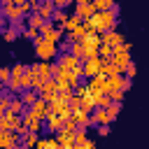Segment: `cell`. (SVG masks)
Listing matches in <instances>:
<instances>
[{
    "label": "cell",
    "instance_id": "1",
    "mask_svg": "<svg viewBox=\"0 0 149 149\" xmlns=\"http://www.w3.org/2000/svg\"><path fill=\"white\" fill-rule=\"evenodd\" d=\"M33 44H35V56H37L40 61H54V58L58 56V44L44 40L42 35H37V37L33 40Z\"/></svg>",
    "mask_w": 149,
    "mask_h": 149
},
{
    "label": "cell",
    "instance_id": "2",
    "mask_svg": "<svg viewBox=\"0 0 149 149\" xmlns=\"http://www.w3.org/2000/svg\"><path fill=\"white\" fill-rule=\"evenodd\" d=\"M81 72H84L86 79L93 77V74H100V72H102V58H100V56H88V58H84V61H81Z\"/></svg>",
    "mask_w": 149,
    "mask_h": 149
},
{
    "label": "cell",
    "instance_id": "3",
    "mask_svg": "<svg viewBox=\"0 0 149 149\" xmlns=\"http://www.w3.org/2000/svg\"><path fill=\"white\" fill-rule=\"evenodd\" d=\"M28 112H30L33 116H37V119H42V121H44V116L49 114V102H47L44 98H40V95H37V98H35V102L28 107Z\"/></svg>",
    "mask_w": 149,
    "mask_h": 149
},
{
    "label": "cell",
    "instance_id": "4",
    "mask_svg": "<svg viewBox=\"0 0 149 149\" xmlns=\"http://www.w3.org/2000/svg\"><path fill=\"white\" fill-rule=\"evenodd\" d=\"M95 142L86 135V128H77L74 130V149H93Z\"/></svg>",
    "mask_w": 149,
    "mask_h": 149
},
{
    "label": "cell",
    "instance_id": "5",
    "mask_svg": "<svg viewBox=\"0 0 149 149\" xmlns=\"http://www.w3.org/2000/svg\"><path fill=\"white\" fill-rule=\"evenodd\" d=\"M19 126H21V114L2 112V116H0V128H5V130H16Z\"/></svg>",
    "mask_w": 149,
    "mask_h": 149
},
{
    "label": "cell",
    "instance_id": "6",
    "mask_svg": "<svg viewBox=\"0 0 149 149\" xmlns=\"http://www.w3.org/2000/svg\"><path fill=\"white\" fill-rule=\"evenodd\" d=\"M56 88H58V86H56V79H54V77H49V79H44V84L37 88V95H40V98H44V100L49 102V100L56 95Z\"/></svg>",
    "mask_w": 149,
    "mask_h": 149
},
{
    "label": "cell",
    "instance_id": "7",
    "mask_svg": "<svg viewBox=\"0 0 149 149\" xmlns=\"http://www.w3.org/2000/svg\"><path fill=\"white\" fill-rule=\"evenodd\" d=\"M19 135L14 133V130H5V128H0V147L2 149H14L16 144H19Z\"/></svg>",
    "mask_w": 149,
    "mask_h": 149
},
{
    "label": "cell",
    "instance_id": "8",
    "mask_svg": "<svg viewBox=\"0 0 149 149\" xmlns=\"http://www.w3.org/2000/svg\"><path fill=\"white\" fill-rule=\"evenodd\" d=\"M21 123L30 130V133H42V119H37V116H33L30 112H26V114H21Z\"/></svg>",
    "mask_w": 149,
    "mask_h": 149
},
{
    "label": "cell",
    "instance_id": "9",
    "mask_svg": "<svg viewBox=\"0 0 149 149\" xmlns=\"http://www.w3.org/2000/svg\"><path fill=\"white\" fill-rule=\"evenodd\" d=\"M44 121H47V133H58L63 128V116L56 114V112H49L44 116Z\"/></svg>",
    "mask_w": 149,
    "mask_h": 149
},
{
    "label": "cell",
    "instance_id": "10",
    "mask_svg": "<svg viewBox=\"0 0 149 149\" xmlns=\"http://www.w3.org/2000/svg\"><path fill=\"white\" fill-rule=\"evenodd\" d=\"M54 135L58 140V147H63V149H72L74 147V130H58Z\"/></svg>",
    "mask_w": 149,
    "mask_h": 149
},
{
    "label": "cell",
    "instance_id": "11",
    "mask_svg": "<svg viewBox=\"0 0 149 149\" xmlns=\"http://www.w3.org/2000/svg\"><path fill=\"white\" fill-rule=\"evenodd\" d=\"M95 12V7H93V0L91 2H74V14L84 21V19H88L91 14Z\"/></svg>",
    "mask_w": 149,
    "mask_h": 149
},
{
    "label": "cell",
    "instance_id": "12",
    "mask_svg": "<svg viewBox=\"0 0 149 149\" xmlns=\"http://www.w3.org/2000/svg\"><path fill=\"white\" fill-rule=\"evenodd\" d=\"M100 40L102 42H107V44H112V47H116L119 42H123L126 37L116 30V28H112V30H105V33H100Z\"/></svg>",
    "mask_w": 149,
    "mask_h": 149
},
{
    "label": "cell",
    "instance_id": "13",
    "mask_svg": "<svg viewBox=\"0 0 149 149\" xmlns=\"http://www.w3.org/2000/svg\"><path fill=\"white\" fill-rule=\"evenodd\" d=\"M56 58H58V61H56V63H58V65H63V68H65V70H72V68H74V65H77V63H81V61H79V58H77V56H72V54H70V51H63V54H58V56H56Z\"/></svg>",
    "mask_w": 149,
    "mask_h": 149
},
{
    "label": "cell",
    "instance_id": "14",
    "mask_svg": "<svg viewBox=\"0 0 149 149\" xmlns=\"http://www.w3.org/2000/svg\"><path fill=\"white\" fill-rule=\"evenodd\" d=\"M91 112H93V114H91V123H95V126H100V123H112V119H109V114H107L105 107H93Z\"/></svg>",
    "mask_w": 149,
    "mask_h": 149
},
{
    "label": "cell",
    "instance_id": "15",
    "mask_svg": "<svg viewBox=\"0 0 149 149\" xmlns=\"http://www.w3.org/2000/svg\"><path fill=\"white\" fill-rule=\"evenodd\" d=\"M35 72L42 79H49V77H54V63L51 61H40V63H35Z\"/></svg>",
    "mask_w": 149,
    "mask_h": 149
},
{
    "label": "cell",
    "instance_id": "16",
    "mask_svg": "<svg viewBox=\"0 0 149 149\" xmlns=\"http://www.w3.org/2000/svg\"><path fill=\"white\" fill-rule=\"evenodd\" d=\"M54 9H56V7H54V2H51V0H42V2H40L37 7H35V12H37V14L42 16V19H51Z\"/></svg>",
    "mask_w": 149,
    "mask_h": 149
},
{
    "label": "cell",
    "instance_id": "17",
    "mask_svg": "<svg viewBox=\"0 0 149 149\" xmlns=\"http://www.w3.org/2000/svg\"><path fill=\"white\" fill-rule=\"evenodd\" d=\"M86 33H88V30H86V26H84V23H79V26H74V28L68 33V42H81Z\"/></svg>",
    "mask_w": 149,
    "mask_h": 149
},
{
    "label": "cell",
    "instance_id": "18",
    "mask_svg": "<svg viewBox=\"0 0 149 149\" xmlns=\"http://www.w3.org/2000/svg\"><path fill=\"white\" fill-rule=\"evenodd\" d=\"M19 98H21V102L26 107H30L35 102V98H37V91L35 88H23V91H19Z\"/></svg>",
    "mask_w": 149,
    "mask_h": 149
},
{
    "label": "cell",
    "instance_id": "19",
    "mask_svg": "<svg viewBox=\"0 0 149 149\" xmlns=\"http://www.w3.org/2000/svg\"><path fill=\"white\" fill-rule=\"evenodd\" d=\"M5 112H12V114H23V112H26V105L21 102V98H19V95H12L9 107H7Z\"/></svg>",
    "mask_w": 149,
    "mask_h": 149
},
{
    "label": "cell",
    "instance_id": "20",
    "mask_svg": "<svg viewBox=\"0 0 149 149\" xmlns=\"http://www.w3.org/2000/svg\"><path fill=\"white\" fill-rule=\"evenodd\" d=\"M35 147H37V149H58V140H56V135L51 133V137H44V140L37 137Z\"/></svg>",
    "mask_w": 149,
    "mask_h": 149
},
{
    "label": "cell",
    "instance_id": "21",
    "mask_svg": "<svg viewBox=\"0 0 149 149\" xmlns=\"http://www.w3.org/2000/svg\"><path fill=\"white\" fill-rule=\"evenodd\" d=\"M23 19H26V21H28V26H30V28H37V30H40V28H42V23H44V21H47V19H42V16H40V14H37V12H35V9H33V12H30V14H26V16H23Z\"/></svg>",
    "mask_w": 149,
    "mask_h": 149
},
{
    "label": "cell",
    "instance_id": "22",
    "mask_svg": "<svg viewBox=\"0 0 149 149\" xmlns=\"http://www.w3.org/2000/svg\"><path fill=\"white\" fill-rule=\"evenodd\" d=\"M79 23H81V19H79L77 14H68V19L61 23V28H63V33H70V30H72L74 26H79Z\"/></svg>",
    "mask_w": 149,
    "mask_h": 149
},
{
    "label": "cell",
    "instance_id": "23",
    "mask_svg": "<svg viewBox=\"0 0 149 149\" xmlns=\"http://www.w3.org/2000/svg\"><path fill=\"white\" fill-rule=\"evenodd\" d=\"M37 137H40V133H26V135H21V140H19V144L21 147H35V142H37Z\"/></svg>",
    "mask_w": 149,
    "mask_h": 149
},
{
    "label": "cell",
    "instance_id": "24",
    "mask_svg": "<svg viewBox=\"0 0 149 149\" xmlns=\"http://www.w3.org/2000/svg\"><path fill=\"white\" fill-rule=\"evenodd\" d=\"M105 109H107V114H109V119L114 121V119H116V116L121 114V102H116V100H109V105H107Z\"/></svg>",
    "mask_w": 149,
    "mask_h": 149
},
{
    "label": "cell",
    "instance_id": "25",
    "mask_svg": "<svg viewBox=\"0 0 149 149\" xmlns=\"http://www.w3.org/2000/svg\"><path fill=\"white\" fill-rule=\"evenodd\" d=\"M112 51H114V47L100 40V44H98V56H100V58H109V56H112Z\"/></svg>",
    "mask_w": 149,
    "mask_h": 149
},
{
    "label": "cell",
    "instance_id": "26",
    "mask_svg": "<svg viewBox=\"0 0 149 149\" xmlns=\"http://www.w3.org/2000/svg\"><path fill=\"white\" fill-rule=\"evenodd\" d=\"M65 19H68V12H65V9H58V7H56V9H54V14H51V19H49V21H54V23H56V26H61V23H63V21H65Z\"/></svg>",
    "mask_w": 149,
    "mask_h": 149
},
{
    "label": "cell",
    "instance_id": "27",
    "mask_svg": "<svg viewBox=\"0 0 149 149\" xmlns=\"http://www.w3.org/2000/svg\"><path fill=\"white\" fill-rule=\"evenodd\" d=\"M19 35H21V37H26V40H35V37L40 35V30H37V28L26 26V28H21V30H19Z\"/></svg>",
    "mask_w": 149,
    "mask_h": 149
},
{
    "label": "cell",
    "instance_id": "28",
    "mask_svg": "<svg viewBox=\"0 0 149 149\" xmlns=\"http://www.w3.org/2000/svg\"><path fill=\"white\" fill-rule=\"evenodd\" d=\"M70 54L81 61V58H84V44H81V42H70Z\"/></svg>",
    "mask_w": 149,
    "mask_h": 149
},
{
    "label": "cell",
    "instance_id": "29",
    "mask_svg": "<svg viewBox=\"0 0 149 149\" xmlns=\"http://www.w3.org/2000/svg\"><path fill=\"white\" fill-rule=\"evenodd\" d=\"M2 37H5V42H14V40H16V37H19V30H16V28H14V26H9V28H7V30H5V28H2Z\"/></svg>",
    "mask_w": 149,
    "mask_h": 149
},
{
    "label": "cell",
    "instance_id": "30",
    "mask_svg": "<svg viewBox=\"0 0 149 149\" xmlns=\"http://www.w3.org/2000/svg\"><path fill=\"white\" fill-rule=\"evenodd\" d=\"M114 5V0H93V7L95 9H109Z\"/></svg>",
    "mask_w": 149,
    "mask_h": 149
},
{
    "label": "cell",
    "instance_id": "31",
    "mask_svg": "<svg viewBox=\"0 0 149 149\" xmlns=\"http://www.w3.org/2000/svg\"><path fill=\"white\" fill-rule=\"evenodd\" d=\"M19 9H21V14H23V16H26V14H30V12H33L30 0H21V2H19Z\"/></svg>",
    "mask_w": 149,
    "mask_h": 149
},
{
    "label": "cell",
    "instance_id": "32",
    "mask_svg": "<svg viewBox=\"0 0 149 149\" xmlns=\"http://www.w3.org/2000/svg\"><path fill=\"white\" fill-rule=\"evenodd\" d=\"M9 100H12V95L2 91V93H0V109H2V112H5L7 107H9Z\"/></svg>",
    "mask_w": 149,
    "mask_h": 149
},
{
    "label": "cell",
    "instance_id": "33",
    "mask_svg": "<svg viewBox=\"0 0 149 149\" xmlns=\"http://www.w3.org/2000/svg\"><path fill=\"white\" fill-rule=\"evenodd\" d=\"M23 68H26V65H21V63H16V65H12V68H9V74L19 79V77H21V72H23Z\"/></svg>",
    "mask_w": 149,
    "mask_h": 149
},
{
    "label": "cell",
    "instance_id": "34",
    "mask_svg": "<svg viewBox=\"0 0 149 149\" xmlns=\"http://www.w3.org/2000/svg\"><path fill=\"white\" fill-rule=\"evenodd\" d=\"M107 95H109V100H116V102H123V95H126V91H109Z\"/></svg>",
    "mask_w": 149,
    "mask_h": 149
},
{
    "label": "cell",
    "instance_id": "35",
    "mask_svg": "<svg viewBox=\"0 0 149 149\" xmlns=\"http://www.w3.org/2000/svg\"><path fill=\"white\" fill-rule=\"evenodd\" d=\"M123 74H126V77H130V79L135 77V63H133V61H130V63L123 68Z\"/></svg>",
    "mask_w": 149,
    "mask_h": 149
},
{
    "label": "cell",
    "instance_id": "36",
    "mask_svg": "<svg viewBox=\"0 0 149 149\" xmlns=\"http://www.w3.org/2000/svg\"><path fill=\"white\" fill-rule=\"evenodd\" d=\"M54 2V7H58V9H65V7H70L74 0H51Z\"/></svg>",
    "mask_w": 149,
    "mask_h": 149
},
{
    "label": "cell",
    "instance_id": "37",
    "mask_svg": "<svg viewBox=\"0 0 149 149\" xmlns=\"http://www.w3.org/2000/svg\"><path fill=\"white\" fill-rule=\"evenodd\" d=\"M9 77H12V74H9V68H0V81L5 84V81H7Z\"/></svg>",
    "mask_w": 149,
    "mask_h": 149
},
{
    "label": "cell",
    "instance_id": "38",
    "mask_svg": "<svg viewBox=\"0 0 149 149\" xmlns=\"http://www.w3.org/2000/svg\"><path fill=\"white\" fill-rule=\"evenodd\" d=\"M40 2H42V0H30V5H33V9H35V7H37Z\"/></svg>",
    "mask_w": 149,
    "mask_h": 149
},
{
    "label": "cell",
    "instance_id": "39",
    "mask_svg": "<svg viewBox=\"0 0 149 149\" xmlns=\"http://www.w3.org/2000/svg\"><path fill=\"white\" fill-rule=\"evenodd\" d=\"M2 91H5V84H2V81H0V93H2Z\"/></svg>",
    "mask_w": 149,
    "mask_h": 149
},
{
    "label": "cell",
    "instance_id": "40",
    "mask_svg": "<svg viewBox=\"0 0 149 149\" xmlns=\"http://www.w3.org/2000/svg\"><path fill=\"white\" fill-rule=\"evenodd\" d=\"M74 2H91V0H74Z\"/></svg>",
    "mask_w": 149,
    "mask_h": 149
},
{
    "label": "cell",
    "instance_id": "41",
    "mask_svg": "<svg viewBox=\"0 0 149 149\" xmlns=\"http://www.w3.org/2000/svg\"><path fill=\"white\" fill-rule=\"evenodd\" d=\"M0 116H2V109H0Z\"/></svg>",
    "mask_w": 149,
    "mask_h": 149
}]
</instances>
